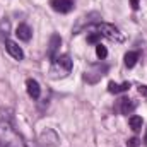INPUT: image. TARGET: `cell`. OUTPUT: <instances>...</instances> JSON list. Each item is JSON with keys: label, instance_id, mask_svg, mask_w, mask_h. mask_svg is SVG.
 <instances>
[{"label": "cell", "instance_id": "d6986e66", "mask_svg": "<svg viewBox=\"0 0 147 147\" xmlns=\"http://www.w3.org/2000/svg\"><path fill=\"white\" fill-rule=\"evenodd\" d=\"M130 5H132L134 10H137L139 9V0H130Z\"/></svg>", "mask_w": 147, "mask_h": 147}, {"label": "cell", "instance_id": "7c38bea8", "mask_svg": "<svg viewBox=\"0 0 147 147\" xmlns=\"http://www.w3.org/2000/svg\"><path fill=\"white\" fill-rule=\"evenodd\" d=\"M142 123H144V120H142L140 116H137V115H132V116L128 118V125H130V128H132L134 132H139V130L142 128Z\"/></svg>", "mask_w": 147, "mask_h": 147}, {"label": "cell", "instance_id": "2e32d148", "mask_svg": "<svg viewBox=\"0 0 147 147\" xmlns=\"http://www.w3.org/2000/svg\"><path fill=\"white\" fill-rule=\"evenodd\" d=\"M99 39H101V34L96 31V33H91V34L87 36V43H91V45H99Z\"/></svg>", "mask_w": 147, "mask_h": 147}, {"label": "cell", "instance_id": "ac0fdd59", "mask_svg": "<svg viewBox=\"0 0 147 147\" xmlns=\"http://www.w3.org/2000/svg\"><path fill=\"white\" fill-rule=\"evenodd\" d=\"M139 92H140L142 96H146V98H147V86H140V87H139Z\"/></svg>", "mask_w": 147, "mask_h": 147}, {"label": "cell", "instance_id": "ffe728a7", "mask_svg": "<svg viewBox=\"0 0 147 147\" xmlns=\"http://www.w3.org/2000/svg\"><path fill=\"white\" fill-rule=\"evenodd\" d=\"M144 142H146V146H147V132H146V137H144Z\"/></svg>", "mask_w": 147, "mask_h": 147}, {"label": "cell", "instance_id": "8fae6325", "mask_svg": "<svg viewBox=\"0 0 147 147\" xmlns=\"http://www.w3.org/2000/svg\"><path fill=\"white\" fill-rule=\"evenodd\" d=\"M130 82H123V84H116V82H110L108 84V91L111 94H120V92H125L130 89Z\"/></svg>", "mask_w": 147, "mask_h": 147}, {"label": "cell", "instance_id": "3957f363", "mask_svg": "<svg viewBox=\"0 0 147 147\" xmlns=\"http://www.w3.org/2000/svg\"><path fill=\"white\" fill-rule=\"evenodd\" d=\"M106 72H108V67H106V65H103V67H101V65H92V67L86 72L84 79H86L87 82H91V84H96Z\"/></svg>", "mask_w": 147, "mask_h": 147}, {"label": "cell", "instance_id": "4fadbf2b", "mask_svg": "<svg viewBox=\"0 0 147 147\" xmlns=\"http://www.w3.org/2000/svg\"><path fill=\"white\" fill-rule=\"evenodd\" d=\"M137 60H139V51H128V53L125 55V65H127L128 69L135 67Z\"/></svg>", "mask_w": 147, "mask_h": 147}, {"label": "cell", "instance_id": "277c9868", "mask_svg": "<svg viewBox=\"0 0 147 147\" xmlns=\"http://www.w3.org/2000/svg\"><path fill=\"white\" fill-rule=\"evenodd\" d=\"M5 50H7V53L12 57V58H16V60H24V51H22V48L16 43V41H12V39H5Z\"/></svg>", "mask_w": 147, "mask_h": 147}, {"label": "cell", "instance_id": "5b68a950", "mask_svg": "<svg viewBox=\"0 0 147 147\" xmlns=\"http://www.w3.org/2000/svg\"><path fill=\"white\" fill-rule=\"evenodd\" d=\"M50 3H51L53 10H57L60 14H67L74 9L75 0H50Z\"/></svg>", "mask_w": 147, "mask_h": 147}, {"label": "cell", "instance_id": "52a82bcc", "mask_svg": "<svg viewBox=\"0 0 147 147\" xmlns=\"http://www.w3.org/2000/svg\"><path fill=\"white\" fill-rule=\"evenodd\" d=\"M26 89H28V94H29L33 99H38L39 94H41V87H39L38 80H34V79H28V80H26Z\"/></svg>", "mask_w": 147, "mask_h": 147}, {"label": "cell", "instance_id": "7a4b0ae2", "mask_svg": "<svg viewBox=\"0 0 147 147\" xmlns=\"http://www.w3.org/2000/svg\"><path fill=\"white\" fill-rule=\"evenodd\" d=\"M96 31L101 34V36L108 38L111 41H118V43H121L125 38L121 34V31L116 28V26H113V24H108V22H99L98 26H96Z\"/></svg>", "mask_w": 147, "mask_h": 147}, {"label": "cell", "instance_id": "8992f818", "mask_svg": "<svg viewBox=\"0 0 147 147\" xmlns=\"http://www.w3.org/2000/svg\"><path fill=\"white\" fill-rule=\"evenodd\" d=\"M135 108H137V103L134 99H128V98L120 99V113L121 115H132Z\"/></svg>", "mask_w": 147, "mask_h": 147}, {"label": "cell", "instance_id": "6da1fadb", "mask_svg": "<svg viewBox=\"0 0 147 147\" xmlns=\"http://www.w3.org/2000/svg\"><path fill=\"white\" fill-rule=\"evenodd\" d=\"M0 147H26L22 137L7 120H0Z\"/></svg>", "mask_w": 147, "mask_h": 147}, {"label": "cell", "instance_id": "9c48e42d", "mask_svg": "<svg viewBox=\"0 0 147 147\" xmlns=\"http://www.w3.org/2000/svg\"><path fill=\"white\" fill-rule=\"evenodd\" d=\"M16 34H17L19 39H22V41H29L31 36H33V31H31V28L28 24H19L17 29H16Z\"/></svg>", "mask_w": 147, "mask_h": 147}, {"label": "cell", "instance_id": "ba28073f", "mask_svg": "<svg viewBox=\"0 0 147 147\" xmlns=\"http://www.w3.org/2000/svg\"><path fill=\"white\" fill-rule=\"evenodd\" d=\"M60 43H62V38L58 36V34H53L51 36V39H50V48H48V57L51 60L57 58V50L60 48Z\"/></svg>", "mask_w": 147, "mask_h": 147}, {"label": "cell", "instance_id": "9a60e30c", "mask_svg": "<svg viewBox=\"0 0 147 147\" xmlns=\"http://www.w3.org/2000/svg\"><path fill=\"white\" fill-rule=\"evenodd\" d=\"M96 55H98L101 60H105V58L108 57V50H106V48L99 43V45H96Z\"/></svg>", "mask_w": 147, "mask_h": 147}, {"label": "cell", "instance_id": "30bf717a", "mask_svg": "<svg viewBox=\"0 0 147 147\" xmlns=\"http://www.w3.org/2000/svg\"><path fill=\"white\" fill-rule=\"evenodd\" d=\"M55 63H57V67L63 69L65 72H70V70H72V60H70V57H69V55L57 57V58H55Z\"/></svg>", "mask_w": 147, "mask_h": 147}, {"label": "cell", "instance_id": "e0dca14e", "mask_svg": "<svg viewBox=\"0 0 147 147\" xmlns=\"http://www.w3.org/2000/svg\"><path fill=\"white\" fill-rule=\"evenodd\" d=\"M127 146H128V147H139V146H140V140H139L137 137H132V139H128Z\"/></svg>", "mask_w": 147, "mask_h": 147}, {"label": "cell", "instance_id": "5bb4252c", "mask_svg": "<svg viewBox=\"0 0 147 147\" xmlns=\"http://www.w3.org/2000/svg\"><path fill=\"white\" fill-rule=\"evenodd\" d=\"M9 31H10V22H9L7 19L0 21V38L5 39V38L9 36Z\"/></svg>", "mask_w": 147, "mask_h": 147}]
</instances>
